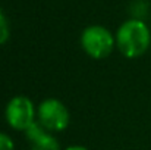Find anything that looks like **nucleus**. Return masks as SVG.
Here are the masks:
<instances>
[{
  "mask_svg": "<svg viewBox=\"0 0 151 150\" xmlns=\"http://www.w3.org/2000/svg\"><path fill=\"white\" fill-rule=\"evenodd\" d=\"M114 38L119 51L128 59L142 56L151 44L150 28L141 19L125 21L117 28Z\"/></svg>",
  "mask_w": 151,
  "mask_h": 150,
  "instance_id": "f257e3e1",
  "label": "nucleus"
},
{
  "mask_svg": "<svg viewBox=\"0 0 151 150\" xmlns=\"http://www.w3.org/2000/svg\"><path fill=\"white\" fill-rule=\"evenodd\" d=\"M65 150H88V149L84 147V146H69V147H66Z\"/></svg>",
  "mask_w": 151,
  "mask_h": 150,
  "instance_id": "6e6552de",
  "label": "nucleus"
},
{
  "mask_svg": "<svg viewBox=\"0 0 151 150\" xmlns=\"http://www.w3.org/2000/svg\"><path fill=\"white\" fill-rule=\"evenodd\" d=\"M25 133L31 141L32 150H60L59 141L40 122H34Z\"/></svg>",
  "mask_w": 151,
  "mask_h": 150,
  "instance_id": "39448f33",
  "label": "nucleus"
},
{
  "mask_svg": "<svg viewBox=\"0 0 151 150\" xmlns=\"http://www.w3.org/2000/svg\"><path fill=\"white\" fill-rule=\"evenodd\" d=\"M0 150H15V143L10 136L0 133Z\"/></svg>",
  "mask_w": 151,
  "mask_h": 150,
  "instance_id": "0eeeda50",
  "label": "nucleus"
},
{
  "mask_svg": "<svg viewBox=\"0 0 151 150\" xmlns=\"http://www.w3.org/2000/svg\"><path fill=\"white\" fill-rule=\"evenodd\" d=\"M38 122L49 131L57 133L68 128L70 122V115L68 107L59 99H46L38 106Z\"/></svg>",
  "mask_w": 151,
  "mask_h": 150,
  "instance_id": "7ed1b4c3",
  "label": "nucleus"
},
{
  "mask_svg": "<svg viewBox=\"0 0 151 150\" xmlns=\"http://www.w3.org/2000/svg\"><path fill=\"white\" fill-rule=\"evenodd\" d=\"M9 34H10V30H9V22L4 16V13L1 12L0 9V46L4 44L9 38Z\"/></svg>",
  "mask_w": 151,
  "mask_h": 150,
  "instance_id": "423d86ee",
  "label": "nucleus"
},
{
  "mask_svg": "<svg viewBox=\"0 0 151 150\" xmlns=\"http://www.w3.org/2000/svg\"><path fill=\"white\" fill-rule=\"evenodd\" d=\"M4 115L7 124L16 131H27L35 122L34 103L25 96H15L9 100Z\"/></svg>",
  "mask_w": 151,
  "mask_h": 150,
  "instance_id": "20e7f679",
  "label": "nucleus"
},
{
  "mask_svg": "<svg viewBox=\"0 0 151 150\" xmlns=\"http://www.w3.org/2000/svg\"><path fill=\"white\" fill-rule=\"evenodd\" d=\"M116 44L113 34L103 25H90L81 34V47L93 59L107 57Z\"/></svg>",
  "mask_w": 151,
  "mask_h": 150,
  "instance_id": "f03ea898",
  "label": "nucleus"
}]
</instances>
